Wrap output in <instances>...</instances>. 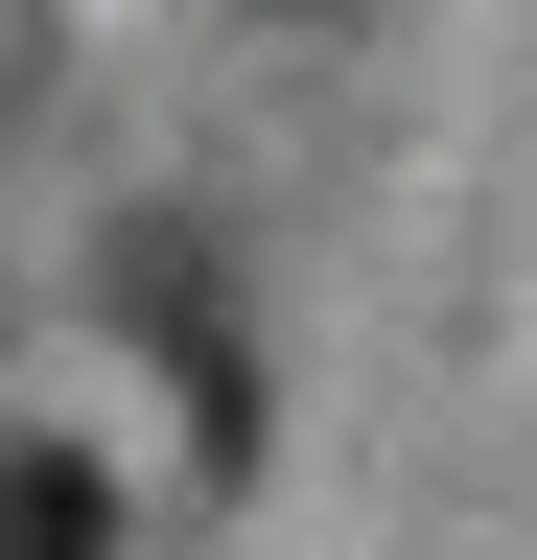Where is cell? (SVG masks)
Wrapping results in <instances>:
<instances>
[{
    "label": "cell",
    "mask_w": 537,
    "mask_h": 560,
    "mask_svg": "<svg viewBox=\"0 0 537 560\" xmlns=\"http://www.w3.org/2000/svg\"><path fill=\"white\" fill-rule=\"evenodd\" d=\"M0 560H117V490H94V444H0Z\"/></svg>",
    "instance_id": "6da1fadb"
}]
</instances>
